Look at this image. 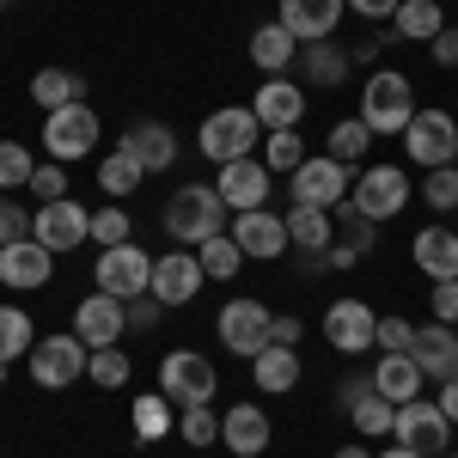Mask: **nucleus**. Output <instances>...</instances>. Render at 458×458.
<instances>
[{
  "label": "nucleus",
  "mask_w": 458,
  "mask_h": 458,
  "mask_svg": "<svg viewBox=\"0 0 458 458\" xmlns=\"http://www.w3.org/2000/svg\"><path fill=\"white\" fill-rule=\"evenodd\" d=\"M422 367L410 360V354H379V367H373V391L386 397V403H416L422 397Z\"/></svg>",
  "instance_id": "28"
},
{
  "label": "nucleus",
  "mask_w": 458,
  "mask_h": 458,
  "mask_svg": "<svg viewBox=\"0 0 458 458\" xmlns=\"http://www.w3.org/2000/svg\"><path fill=\"white\" fill-rule=\"evenodd\" d=\"M196 263H202L208 282H233V276L245 269V250L233 245V233H214L208 245H196Z\"/></svg>",
  "instance_id": "35"
},
{
  "label": "nucleus",
  "mask_w": 458,
  "mask_h": 458,
  "mask_svg": "<svg viewBox=\"0 0 458 458\" xmlns=\"http://www.w3.org/2000/svg\"><path fill=\"white\" fill-rule=\"evenodd\" d=\"M367 391H373V373H367V379H360V373H349V379L336 386V403H343V410H354V403H360Z\"/></svg>",
  "instance_id": "53"
},
{
  "label": "nucleus",
  "mask_w": 458,
  "mask_h": 458,
  "mask_svg": "<svg viewBox=\"0 0 458 458\" xmlns=\"http://www.w3.org/2000/svg\"><path fill=\"white\" fill-rule=\"evenodd\" d=\"M410 343H416L410 318H379V354H410Z\"/></svg>",
  "instance_id": "48"
},
{
  "label": "nucleus",
  "mask_w": 458,
  "mask_h": 458,
  "mask_svg": "<svg viewBox=\"0 0 458 458\" xmlns=\"http://www.w3.org/2000/svg\"><path fill=\"white\" fill-rule=\"evenodd\" d=\"M202 282H208V276H202L196 250L177 245V250H165V257H153V287H147V293H153L165 312H177V306H190V300L202 293Z\"/></svg>",
  "instance_id": "15"
},
{
  "label": "nucleus",
  "mask_w": 458,
  "mask_h": 458,
  "mask_svg": "<svg viewBox=\"0 0 458 458\" xmlns=\"http://www.w3.org/2000/svg\"><path fill=\"white\" fill-rule=\"evenodd\" d=\"M177 434H183L190 446H214V440H220V416H214V403L177 410Z\"/></svg>",
  "instance_id": "44"
},
{
  "label": "nucleus",
  "mask_w": 458,
  "mask_h": 458,
  "mask_svg": "<svg viewBox=\"0 0 458 458\" xmlns=\"http://www.w3.org/2000/svg\"><path fill=\"white\" fill-rule=\"evenodd\" d=\"M19 239H31V214L19 208L13 196H0V250L19 245Z\"/></svg>",
  "instance_id": "47"
},
{
  "label": "nucleus",
  "mask_w": 458,
  "mask_h": 458,
  "mask_svg": "<svg viewBox=\"0 0 458 458\" xmlns=\"http://www.w3.org/2000/svg\"><path fill=\"white\" fill-rule=\"evenodd\" d=\"M446 458H458V453H446Z\"/></svg>",
  "instance_id": "59"
},
{
  "label": "nucleus",
  "mask_w": 458,
  "mask_h": 458,
  "mask_svg": "<svg viewBox=\"0 0 458 458\" xmlns=\"http://www.w3.org/2000/svg\"><path fill=\"white\" fill-rule=\"evenodd\" d=\"M214 190H220V202L233 214H250V208H269V190H276V172L250 153V159H233V165H220L214 177Z\"/></svg>",
  "instance_id": "16"
},
{
  "label": "nucleus",
  "mask_w": 458,
  "mask_h": 458,
  "mask_svg": "<svg viewBox=\"0 0 458 458\" xmlns=\"http://www.w3.org/2000/svg\"><path fill=\"white\" fill-rule=\"evenodd\" d=\"M410 360L422 367V379H434V386H446V379H458V324H422L416 330V343H410Z\"/></svg>",
  "instance_id": "19"
},
{
  "label": "nucleus",
  "mask_w": 458,
  "mask_h": 458,
  "mask_svg": "<svg viewBox=\"0 0 458 458\" xmlns=\"http://www.w3.org/2000/svg\"><path fill=\"white\" fill-rule=\"evenodd\" d=\"M434 403H440V410H446V422L458 428V379H446V386H440V397H434Z\"/></svg>",
  "instance_id": "56"
},
{
  "label": "nucleus",
  "mask_w": 458,
  "mask_h": 458,
  "mask_svg": "<svg viewBox=\"0 0 458 458\" xmlns=\"http://www.w3.org/2000/svg\"><path fill=\"white\" fill-rule=\"evenodd\" d=\"M428 306H434L440 324H458V282H434V300Z\"/></svg>",
  "instance_id": "50"
},
{
  "label": "nucleus",
  "mask_w": 458,
  "mask_h": 458,
  "mask_svg": "<svg viewBox=\"0 0 458 458\" xmlns=\"http://www.w3.org/2000/svg\"><path fill=\"white\" fill-rule=\"evenodd\" d=\"M349 202L367 220H391L410 208V172L403 165H360V177L349 183Z\"/></svg>",
  "instance_id": "8"
},
{
  "label": "nucleus",
  "mask_w": 458,
  "mask_h": 458,
  "mask_svg": "<svg viewBox=\"0 0 458 458\" xmlns=\"http://www.w3.org/2000/svg\"><path fill=\"white\" fill-rule=\"evenodd\" d=\"M391 37H367V43H360V49H349L354 55V68H373V62H379V49H386Z\"/></svg>",
  "instance_id": "55"
},
{
  "label": "nucleus",
  "mask_w": 458,
  "mask_h": 458,
  "mask_svg": "<svg viewBox=\"0 0 458 458\" xmlns=\"http://www.w3.org/2000/svg\"><path fill=\"white\" fill-rule=\"evenodd\" d=\"M159 391L172 397L177 410H196V403H214V391H220V373H214L208 354L172 349L165 360H159Z\"/></svg>",
  "instance_id": "6"
},
{
  "label": "nucleus",
  "mask_w": 458,
  "mask_h": 458,
  "mask_svg": "<svg viewBox=\"0 0 458 458\" xmlns=\"http://www.w3.org/2000/svg\"><path fill=\"white\" fill-rule=\"evenodd\" d=\"M86 360H92V349H86L73 330L37 336V349L25 354V367H31V386H43V391H68L73 379H86Z\"/></svg>",
  "instance_id": "4"
},
{
  "label": "nucleus",
  "mask_w": 458,
  "mask_h": 458,
  "mask_svg": "<svg viewBox=\"0 0 458 458\" xmlns=\"http://www.w3.org/2000/svg\"><path fill=\"white\" fill-rule=\"evenodd\" d=\"M31 98L43 105V116H49V110H68V105H86V73H73V68H37L31 73Z\"/></svg>",
  "instance_id": "29"
},
{
  "label": "nucleus",
  "mask_w": 458,
  "mask_h": 458,
  "mask_svg": "<svg viewBox=\"0 0 458 458\" xmlns=\"http://www.w3.org/2000/svg\"><path fill=\"white\" fill-rule=\"evenodd\" d=\"M250 62L263 68V80H269V73H287L293 62H300V37L287 31L282 19L257 25V31H250Z\"/></svg>",
  "instance_id": "27"
},
{
  "label": "nucleus",
  "mask_w": 458,
  "mask_h": 458,
  "mask_svg": "<svg viewBox=\"0 0 458 458\" xmlns=\"http://www.w3.org/2000/svg\"><path fill=\"white\" fill-rule=\"evenodd\" d=\"M31 172H37L31 147H25V141H0V196H13V190H31Z\"/></svg>",
  "instance_id": "39"
},
{
  "label": "nucleus",
  "mask_w": 458,
  "mask_h": 458,
  "mask_svg": "<svg viewBox=\"0 0 458 458\" xmlns=\"http://www.w3.org/2000/svg\"><path fill=\"white\" fill-rule=\"evenodd\" d=\"M123 306H129V330H153V324H159V312H165L153 293H141V300H123Z\"/></svg>",
  "instance_id": "49"
},
{
  "label": "nucleus",
  "mask_w": 458,
  "mask_h": 458,
  "mask_svg": "<svg viewBox=\"0 0 458 458\" xmlns=\"http://www.w3.org/2000/svg\"><path fill=\"white\" fill-rule=\"evenodd\" d=\"M306 159H312V153H306V141H300L293 129H269V135H263V165H269V172H276V177L300 172Z\"/></svg>",
  "instance_id": "38"
},
{
  "label": "nucleus",
  "mask_w": 458,
  "mask_h": 458,
  "mask_svg": "<svg viewBox=\"0 0 458 458\" xmlns=\"http://www.w3.org/2000/svg\"><path fill=\"white\" fill-rule=\"evenodd\" d=\"M336 458H373V453H367V446H343Z\"/></svg>",
  "instance_id": "58"
},
{
  "label": "nucleus",
  "mask_w": 458,
  "mask_h": 458,
  "mask_svg": "<svg viewBox=\"0 0 458 458\" xmlns=\"http://www.w3.org/2000/svg\"><path fill=\"white\" fill-rule=\"evenodd\" d=\"M391 31H397V43H434L446 31V13H440V0H403L391 13Z\"/></svg>",
  "instance_id": "31"
},
{
  "label": "nucleus",
  "mask_w": 458,
  "mask_h": 458,
  "mask_svg": "<svg viewBox=\"0 0 458 458\" xmlns=\"http://www.w3.org/2000/svg\"><path fill=\"white\" fill-rule=\"evenodd\" d=\"M226 233H233V245L245 250V257H257V263H276V257H287V250H293V239H287V220H282V214H269V208L239 214Z\"/></svg>",
  "instance_id": "18"
},
{
  "label": "nucleus",
  "mask_w": 458,
  "mask_h": 458,
  "mask_svg": "<svg viewBox=\"0 0 458 458\" xmlns=\"http://www.w3.org/2000/svg\"><path fill=\"white\" fill-rule=\"evenodd\" d=\"M43 147H49V159H86L92 147H98V110L92 105H68V110H49L43 116Z\"/></svg>",
  "instance_id": "11"
},
{
  "label": "nucleus",
  "mask_w": 458,
  "mask_h": 458,
  "mask_svg": "<svg viewBox=\"0 0 458 458\" xmlns=\"http://www.w3.org/2000/svg\"><path fill=\"white\" fill-rule=\"evenodd\" d=\"M92 282H98V293H116V300H141L147 287H153V257H147L135 239H129V245H110V250H98V269H92Z\"/></svg>",
  "instance_id": "10"
},
{
  "label": "nucleus",
  "mask_w": 458,
  "mask_h": 458,
  "mask_svg": "<svg viewBox=\"0 0 458 458\" xmlns=\"http://www.w3.org/2000/svg\"><path fill=\"white\" fill-rule=\"evenodd\" d=\"M123 330H129V306H123L116 293H86V300L73 306V336H80L86 349H116Z\"/></svg>",
  "instance_id": "17"
},
{
  "label": "nucleus",
  "mask_w": 458,
  "mask_h": 458,
  "mask_svg": "<svg viewBox=\"0 0 458 458\" xmlns=\"http://www.w3.org/2000/svg\"><path fill=\"white\" fill-rule=\"evenodd\" d=\"M428 55H434V68H458V25H446V31L434 37Z\"/></svg>",
  "instance_id": "52"
},
{
  "label": "nucleus",
  "mask_w": 458,
  "mask_h": 458,
  "mask_svg": "<svg viewBox=\"0 0 458 458\" xmlns=\"http://www.w3.org/2000/svg\"><path fill=\"white\" fill-rule=\"evenodd\" d=\"M410 263L428 282H458V233L453 226H422L416 245H410Z\"/></svg>",
  "instance_id": "24"
},
{
  "label": "nucleus",
  "mask_w": 458,
  "mask_h": 458,
  "mask_svg": "<svg viewBox=\"0 0 458 458\" xmlns=\"http://www.w3.org/2000/svg\"><path fill=\"white\" fill-rule=\"evenodd\" d=\"M416 116V80L397 68H373L360 80V123L373 135H403Z\"/></svg>",
  "instance_id": "2"
},
{
  "label": "nucleus",
  "mask_w": 458,
  "mask_h": 458,
  "mask_svg": "<svg viewBox=\"0 0 458 458\" xmlns=\"http://www.w3.org/2000/svg\"><path fill=\"white\" fill-rule=\"evenodd\" d=\"M343 13H349V0H282V13H276V19H282L287 31L300 37V49H306V43L336 37Z\"/></svg>",
  "instance_id": "22"
},
{
  "label": "nucleus",
  "mask_w": 458,
  "mask_h": 458,
  "mask_svg": "<svg viewBox=\"0 0 458 458\" xmlns=\"http://www.w3.org/2000/svg\"><path fill=\"white\" fill-rule=\"evenodd\" d=\"M403 147H410V165H422V172L453 165V159H458V123H453V110H416V116H410V129H403Z\"/></svg>",
  "instance_id": "9"
},
{
  "label": "nucleus",
  "mask_w": 458,
  "mask_h": 458,
  "mask_svg": "<svg viewBox=\"0 0 458 458\" xmlns=\"http://www.w3.org/2000/svg\"><path fill=\"white\" fill-rule=\"evenodd\" d=\"M349 165H336L330 153H318L306 159L300 172H287V190H293V208H336V202H349Z\"/></svg>",
  "instance_id": "12"
},
{
  "label": "nucleus",
  "mask_w": 458,
  "mask_h": 458,
  "mask_svg": "<svg viewBox=\"0 0 458 458\" xmlns=\"http://www.w3.org/2000/svg\"><path fill=\"white\" fill-rule=\"evenodd\" d=\"M300 336H306V324L293 312H276V324H269V343H282V349H300Z\"/></svg>",
  "instance_id": "51"
},
{
  "label": "nucleus",
  "mask_w": 458,
  "mask_h": 458,
  "mask_svg": "<svg viewBox=\"0 0 458 458\" xmlns=\"http://www.w3.org/2000/svg\"><path fill=\"white\" fill-rule=\"evenodd\" d=\"M453 165H458V159H453Z\"/></svg>",
  "instance_id": "60"
},
{
  "label": "nucleus",
  "mask_w": 458,
  "mask_h": 458,
  "mask_svg": "<svg viewBox=\"0 0 458 458\" xmlns=\"http://www.w3.org/2000/svg\"><path fill=\"white\" fill-rule=\"evenodd\" d=\"M391 416H397V403H386L379 391H367V397L349 410V422L360 428V440H379V434H391Z\"/></svg>",
  "instance_id": "42"
},
{
  "label": "nucleus",
  "mask_w": 458,
  "mask_h": 458,
  "mask_svg": "<svg viewBox=\"0 0 458 458\" xmlns=\"http://www.w3.org/2000/svg\"><path fill=\"white\" fill-rule=\"evenodd\" d=\"M403 0H349V13H360V19H391Z\"/></svg>",
  "instance_id": "54"
},
{
  "label": "nucleus",
  "mask_w": 458,
  "mask_h": 458,
  "mask_svg": "<svg viewBox=\"0 0 458 458\" xmlns=\"http://www.w3.org/2000/svg\"><path fill=\"white\" fill-rule=\"evenodd\" d=\"M116 147H129V153L147 165V177L165 172V165H177V135H172V123H153V116L129 123V135H123Z\"/></svg>",
  "instance_id": "26"
},
{
  "label": "nucleus",
  "mask_w": 458,
  "mask_h": 458,
  "mask_svg": "<svg viewBox=\"0 0 458 458\" xmlns=\"http://www.w3.org/2000/svg\"><path fill=\"white\" fill-rule=\"evenodd\" d=\"M49 269H55V250H43L37 239H19V245L0 250V287H13V293L49 287Z\"/></svg>",
  "instance_id": "21"
},
{
  "label": "nucleus",
  "mask_w": 458,
  "mask_h": 458,
  "mask_svg": "<svg viewBox=\"0 0 458 458\" xmlns=\"http://www.w3.org/2000/svg\"><path fill=\"white\" fill-rule=\"evenodd\" d=\"M422 202L434 214H453L458 208V165H434V172L422 177Z\"/></svg>",
  "instance_id": "43"
},
{
  "label": "nucleus",
  "mask_w": 458,
  "mask_h": 458,
  "mask_svg": "<svg viewBox=\"0 0 458 458\" xmlns=\"http://www.w3.org/2000/svg\"><path fill=\"white\" fill-rule=\"evenodd\" d=\"M257 141H263V123H257V110L250 105H220L202 116V135H196V147L208 153L214 165H233V159H250L257 153Z\"/></svg>",
  "instance_id": "3"
},
{
  "label": "nucleus",
  "mask_w": 458,
  "mask_h": 458,
  "mask_svg": "<svg viewBox=\"0 0 458 458\" xmlns=\"http://www.w3.org/2000/svg\"><path fill=\"white\" fill-rule=\"evenodd\" d=\"M86 379H92V386H105V391H123L129 379H135V367H129V354H123V349H92Z\"/></svg>",
  "instance_id": "40"
},
{
  "label": "nucleus",
  "mask_w": 458,
  "mask_h": 458,
  "mask_svg": "<svg viewBox=\"0 0 458 458\" xmlns=\"http://www.w3.org/2000/svg\"><path fill=\"white\" fill-rule=\"evenodd\" d=\"M269 324H276V312H269L263 300H250V293L226 300V306H220V318H214V330H220V349L239 354V360H257V354L269 349Z\"/></svg>",
  "instance_id": "5"
},
{
  "label": "nucleus",
  "mask_w": 458,
  "mask_h": 458,
  "mask_svg": "<svg viewBox=\"0 0 458 458\" xmlns=\"http://www.w3.org/2000/svg\"><path fill=\"white\" fill-rule=\"evenodd\" d=\"M391 440L410 446V453H422V458H446V446H453V422H446L440 403L416 397V403H397V416H391Z\"/></svg>",
  "instance_id": "7"
},
{
  "label": "nucleus",
  "mask_w": 458,
  "mask_h": 458,
  "mask_svg": "<svg viewBox=\"0 0 458 458\" xmlns=\"http://www.w3.org/2000/svg\"><path fill=\"white\" fill-rule=\"evenodd\" d=\"M129 422H135V434H141V440H165V434L177 428V403L165 397V391H147V397H135Z\"/></svg>",
  "instance_id": "34"
},
{
  "label": "nucleus",
  "mask_w": 458,
  "mask_h": 458,
  "mask_svg": "<svg viewBox=\"0 0 458 458\" xmlns=\"http://www.w3.org/2000/svg\"><path fill=\"white\" fill-rule=\"evenodd\" d=\"M250 110H257L263 129H300V116H306V86L287 80V73H269V80L257 86Z\"/></svg>",
  "instance_id": "20"
},
{
  "label": "nucleus",
  "mask_w": 458,
  "mask_h": 458,
  "mask_svg": "<svg viewBox=\"0 0 458 458\" xmlns=\"http://www.w3.org/2000/svg\"><path fill=\"white\" fill-rule=\"evenodd\" d=\"M373 458H422V453H410V446H386V453H373Z\"/></svg>",
  "instance_id": "57"
},
{
  "label": "nucleus",
  "mask_w": 458,
  "mask_h": 458,
  "mask_svg": "<svg viewBox=\"0 0 458 458\" xmlns=\"http://www.w3.org/2000/svg\"><path fill=\"white\" fill-rule=\"evenodd\" d=\"M300 73H306L300 86H318V92H336V86H349L354 55L343 49V43H330V37H324V43H306V49H300Z\"/></svg>",
  "instance_id": "25"
},
{
  "label": "nucleus",
  "mask_w": 458,
  "mask_h": 458,
  "mask_svg": "<svg viewBox=\"0 0 458 458\" xmlns=\"http://www.w3.org/2000/svg\"><path fill=\"white\" fill-rule=\"evenodd\" d=\"M31 196H37V202H62V196H68V172H62V159H49V165H37V172H31Z\"/></svg>",
  "instance_id": "46"
},
{
  "label": "nucleus",
  "mask_w": 458,
  "mask_h": 458,
  "mask_svg": "<svg viewBox=\"0 0 458 458\" xmlns=\"http://www.w3.org/2000/svg\"><path fill=\"white\" fill-rule=\"evenodd\" d=\"M330 214H336V239H343V245H354V250H360V257H367V250L379 245V233H373L379 220H367V214L354 208V202H336V208H330Z\"/></svg>",
  "instance_id": "41"
},
{
  "label": "nucleus",
  "mask_w": 458,
  "mask_h": 458,
  "mask_svg": "<svg viewBox=\"0 0 458 458\" xmlns=\"http://www.w3.org/2000/svg\"><path fill=\"white\" fill-rule=\"evenodd\" d=\"M129 233H135V220H129V214L116 208V202L92 214V245H98V250H110V245H129Z\"/></svg>",
  "instance_id": "45"
},
{
  "label": "nucleus",
  "mask_w": 458,
  "mask_h": 458,
  "mask_svg": "<svg viewBox=\"0 0 458 458\" xmlns=\"http://www.w3.org/2000/svg\"><path fill=\"white\" fill-rule=\"evenodd\" d=\"M324 343L336 354L379 349V312H373L367 300H330V312H324Z\"/></svg>",
  "instance_id": "14"
},
{
  "label": "nucleus",
  "mask_w": 458,
  "mask_h": 458,
  "mask_svg": "<svg viewBox=\"0 0 458 458\" xmlns=\"http://www.w3.org/2000/svg\"><path fill=\"white\" fill-rule=\"evenodd\" d=\"M226 202H220V190L214 183H177L172 202H165V233H172L177 245H208L214 233H226Z\"/></svg>",
  "instance_id": "1"
},
{
  "label": "nucleus",
  "mask_w": 458,
  "mask_h": 458,
  "mask_svg": "<svg viewBox=\"0 0 458 458\" xmlns=\"http://www.w3.org/2000/svg\"><path fill=\"white\" fill-rule=\"evenodd\" d=\"M141 177H147V165L129 153V147H116L110 159H98V190H105L110 202H123V196H135L141 190Z\"/></svg>",
  "instance_id": "33"
},
{
  "label": "nucleus",
  "mask_w": 458,
  "mask_h": 458,
  "mask_svg": "<svg viewBox=\"0 0 458 458\" xmlns=\"http://www.w3.org/2000/svg\"><path fill=\"white\" fill-rule=\"evenodd\" d=\"M31 239L43 250H55V257H68V250H80L86 239H92V214L80 208L73 196H62V202H43V208L31 214Z\"/></svg>",
  "instance_id": "13"
},
{
  "label": "nucleus",
  "mask_w": 458,
  "mask_h": 458,
  "mask_svg": "<svg viewBox=\"0 0 458 458\" xmlns=\"http://www.w3.org/2000/svg\"><path fill=\"white\" fill-rule=\"evenodd\" d=\"M37 349V324L31 312H19V306H0V367H13L19 354Z\"/></svg>",
  "instance_id": "36"
},
{
  "label": "nucleus",
  "mask_w": 458,
  "mask_h": 458,
  "mask_svg": "<svg viewBox=\"0 0 458 458\" xmlns=\"http://www.w3.org/2000/svg\"><path fill=\"white\" fill-rule=\"evenodd\" d=\"M269 434H276V422H269L257 403H233V410L220 416V440H226V453H233V458L269 453Z\"/></svg>",
  "instance_id": "23"
},
{
  "label": "nucleus",
  "mask_w": 458,
  "mask_h": 458,
  "mask_svg": "<svg viewBox=\"0 0 458 458\" xmlns=\"http://www.w3.org/2000/svg\"><path fill=\"white\" fill-rule=\"evenodd\" d=\"M282 220H287V239L306 250V257L336 245V214H330V208H287Z\"/></svg>",
  "instance_id": "32"
},
{
  "label": "nucleus",
  "mask_w": 458,
  "mask_h": 458,
  "mask_svg": "<svg viewBox=\"0 0 458 458\" xmlns=\"http://www.w3.org/2000/svg\"><path fill=\"white\" fill-rule=\"evenodd\" d=\"M250 379L269 391V397H282V391H293L306 373H300V349H282V343H269V349L250 360Z\"/></svg>",
  "instance_id": "30"
},
{
  "label": "nucleus",
  "mask_w": 458,
  "mask_h": 458,
  "mask_svg": "<svg viewBox=\"0 0 458 458\" xmlns=\"http://www.w3.org/2000/svg\"><path fill=\"white\" fill-rule=\"evenodd\" d=\"M367 147H373V129H367L360 116H343V123L330 129V147H324V153H330L336 165H360V159H367Z\"/></svg>",
  "instance_id": "37"
}]
</instances>
